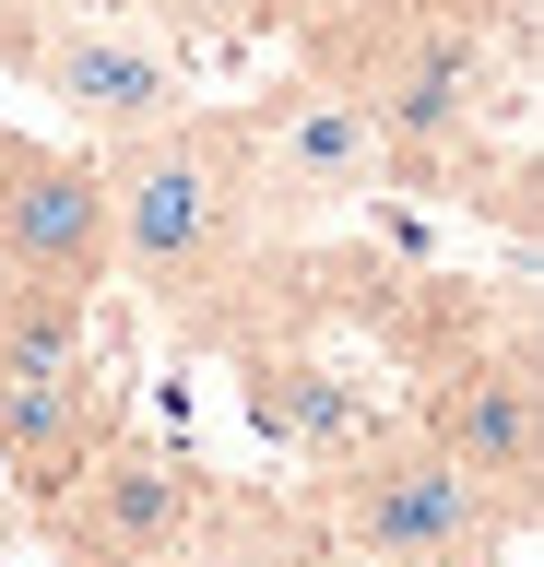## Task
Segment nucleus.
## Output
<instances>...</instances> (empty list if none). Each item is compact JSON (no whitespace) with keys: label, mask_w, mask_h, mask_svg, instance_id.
I'll list each match as a JSON object with an SVG mask.
<instances>
[{"label":"nucleus","mask_w":544,"mask_h":567,"mask_svg":"<svg viewBox=\"0 0 544 567\" xmlns=\"http://www.w3.org/2000/svg\"><path fill=\"white\" fill-rule=\"evenodd\" d=\"M107 177V237H119V284H143L166 319L237 343V272H249V131L214 106H178L154 131L95 154Z\"/></svg>","instance_id":"obj_1"},{"label":"nucleus","mask_w":544,"mask_h":567,"mask_svg":"<svg viewBox=\"0 0 544 567\" xmlns=\"http://www.w3.org/2000/svg\"><path fill=\"white\" fill-rule=\"evenodd\" d=\"M533 71L521 35H497V0H356L308 35V83L356 95L379 118V142L402 154V177L450 166L473 131H485V83Z\"/></svg>","instance_id":"obj_2"},{"label":"nucleus","mask_w":544,"mask_h":567,"mask_svg":"<svg viewBox=\"0 0 544 567\" xmlns=\"http://www.w3.org/2000/svg\"><path fill=\"white\" fill-rule=\"evenodd\" d=\"M308 520L331 556H379V567H509V544L533 532L402 414H379L367 437L308 461Z\"/></svg>","instance_id":"obj_3"},{"label":"nucleus","mask_w":544,"mask_h":567,"mask_svg":"<svg viewBox=\"0 0 544 567\" xmlns=\"http://www.w3.org/2000/svg\"><path fill=\"white\" fill-rule=\"evenodd\" d=\"M37 544L60 567H154V556H189L202 520H214V485H202V461L166 450V437H119L83 461L72 485H48L37 508Z\"/></svg>","instance_id":"obj_4"},{"label":"nucleus","mask_w":544,"mask_h":567,"mask_svg":"<svg viewBox=\"0 0 544 567\" xmlns=\"http://www.w3.org/2000/svg\"><path fill=\"white\" fill-rule=\"evenodd\" d=\"M414 437L427 450H450L473 473V485L497 496V508H521L533 520V473H544V390H533V319H509L497 343L473 331V343H450L427 367V390H414Z\"/></svg>","instance_id":"obj_5"},{"label":"nucleus","mask_w":544,"mask_h":567,"mask_svg":"<svg viewBox=\"0 0 544 567\" xmlns=\"http://www.w3.org/2000/svg\"><path fill=\"white\" fill-rule=\"evenodd\" d=\"M237 131H249V213L260 225H320V213H356L402 177L379 118L356 95H331V83H285L273 106H237Z\"/></svg>","instance_id":"obj_6"},{"label":"nucleus","mask_w":544,"mask_h":567,"mask_svg":"<svg viewBox=\"0 0 544 567\" xmlns=\"http://www.w3.org/2000/svg\"><path fill=\"white\" fill-rule=\"evenodd\" d=\"M0 284H60L95 296L119 284V237H107V177L72 142H37L0 118Z\"/></svg>","instance_id":"obj_7"},{"label":"nucleus","mask_w":544,"mask_h":567,"mask_svg":"<svg viewBox=\"0 0 544 567\" xmlns=\"http://www.w3.org/2000/svg\"><path fill=\"white\" fill-rule=\"evenodd\" d=\"M37 83L60 95V118L95 131V142H131V131H154V118L189 106V71L166 60V48H143V35H107V24H60L37 48Z\"/></svg>","instance_id":"obj_8"},{"label":"nucleus","mask_w":544,"mask_h":567,"mask_svg":"<svg viewBox=\"0 0 544 567\" xmlns=\"http://www.w3.org/2000/svg\"><path fill=\"white\" fill-rule=\"evenodd\" d=\"M119 390L107 367H60V379H0V485L37 508L48 485H72L83 461L107 450Z\"/></svg>","instance_id":"obj_9"},{"label":"nucleus","mask_w":544,"mask_h":567,"mask_svg":"<svg viewBox=\"0 0 544 567\" xmlns=\"http://www.w3.org/2000/svg\"><path fill=\"white\" fill-rule=\"evenodd\" d=\"M60 367H95V296L0 284V379H60Z\"/></svg>","instance_id":"obj_10"},{"label":"nucleus","mask_w":544,"mask_h":567,"mask_svg":"<svg viewBox=\"0 0 544 567\" xmlns=\"http://www.w3.org/2000/svg\"><path fill=\"white\" fill-rule=\"evenodd\" d=\"M343 567H379V556H343Z\"/></svg>","instance_id":"obj_11"},{"label":"nucleus","mask_w":544,"mask_h":567,"mask_svg":"<svg viewBox=\"0 0 544 567\" xmlns=\"http://www.w3.org/2000/svg\"><path fill=\"white\" fill-rule=\"evenodd\" d=\"M154 567H189V556H154Z\"/></svg>","instance_id":"obj_12"}]
</instances>
